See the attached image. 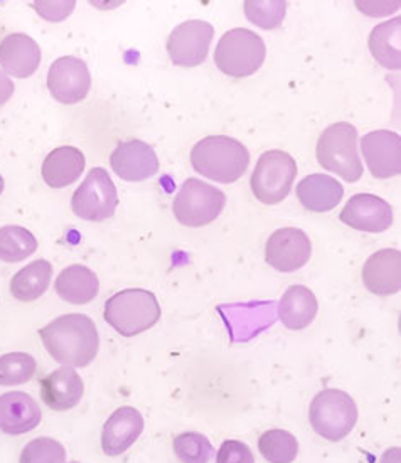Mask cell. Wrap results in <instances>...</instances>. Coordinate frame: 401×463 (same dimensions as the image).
<instances>
[{
    "mask_svg": "<svg viewBox=\"0 0 401 463\" xmlns=\"http://www.w3.org/2000/svg\"><path fill=\"white\" fill-rule=\"evenodd\" d=\"M119 206V194L109 172L95 167L88 172L83 184L74 191L72 209L81 220L100 222L115 214Z\"/></svg>",
    "mask_w": 401,
    "mask_h": 463,
    "instance_id": "9c48e42d",
    "label": "cell"
},
{
    "mask_svg": "<svg viewBox=\"0 0 401 463\" xmlns=\"http://www.w3.org/2000/svg\"><path fill=\"white\" fill-rule=\"evenodd\" d=\"M37 250L36 236L23 226L0 228V260L5 263H19L34 255Z\"/></svg>",
    "mask_w": 401,
    "mask_h": 463,
    "instance_id": "4316f807",
    "label": "cell"
},
{
    "mask_svg": "<svg viewBox=\"0 0 401 463\" xmlns=\"http://www.w3.org/2000/svg\"><path fill=\"white\" fill-rule=\"evenodd\" d=\"M19 463H66V450L58 439L41 437L25 445Z\"/></svg>",
    "mask_w": 401,
    "mask_h": 463,
    "instance_id": "1f68e13d",
    "label": "cell"
},
{
    "mask_svg": "<svg viewBox=\"0 0 401 463\" xmlns=\"http://www.w3.org/2000/svg\"><path fill=\"white\" fill-rule=\"evenodd\" d=\"M144 416L134 406H122L110 416L101 431V450L119 457L129 450L144 431Z\"/></svg>",
    "mask_w": 401,
    "mask_h": 463,
    "instance_id": "2e32d148",
    "label": "cell"
},
{
    "mask_svg": "<svg viewBox=\"0 0 401 463\" xmlns=\"http://www.w3.org/2000/svg\"><path fill=\"white\" fill-rule=\"evenodd\" d=\"M41 408L34 398L23 391L0 396V430L7 435H24L39 427Z\"/></svg>",
    "mask_w": 401,
    "mask_h": 463,
    "instance_id": "d6986e66",
    "label": "cell"
},
{
    "mask_svg": "<svg viewBox=\"0 0 401 463\" xmlns=\"http://www.w3.org/2000/svg\"><path fill=\"white\" fill-rule=\"evenodd\" d=\"M216 463H255V455L240 439H226L219 447Z\"/></svg>",
    "mask_w": 401,
    "mask_h": 463,
    "instance_id": "836d02e7",
    "label": "cell"
},
{
    "mask_svg": "<svg viewBox=\"0 0 401 463\" xmlns=\"http://www.w3.org/2000/svg\"><path fill=\"white\" fill-rule=\"evenodd\" d=\"M244 15L252 24L262 29H277L285 19L287 2L285 0H246L243 4Z\"/></svg>",
    "mask_w": 401,
    "mask_h": 463,
    "instance_id": "f546056e",
    "label": "cell"
},
{
    "mask_svg": "<svg viewBox=\"0 0 401 463\" xmlns=\"http://www.w3.org/2000/svg\"><path fill=\"white\" fill-rule=\"evenodd\" d=\"M316 156L326 171L348 183L359 181L365 171L358 152V130L351 123H332L328 127L317 142Z\"/></svg>",
    "mask_w": 401,
    "mask_h": 463,
    "instance_id": "277c9868",
    "label": "cell"
},
{
    "mask_svg": "<svg viewBox=\"0 0 401 463\" xmlns=\"http://www.w3.org/2000/svg\"><path fill=\"white\" fill-rule=\"evenodd\" d=\"M70 463H80V462H70Z\"/></svg>",
    "mask_w": 401,
    "mask_h": 463,
    "instance_id": "74e56055",
    "label": "cell"
},
{
    "mask_svg": "<svg viewBox=\"0 0 401 463\" xmlns=\"http://www.w3.org/2000/svg\"><path fill=\"white\" fill-rule=\"evenodd\" d=\"M113 172L127 183H142L158 172L156 150L142 140L120 142L110 157Z\"/></svg>",
    "mask_w": 401,
    "mask_h": 463,
    "instance_id": "5bb4252c",
    "label": "cell"
},
{
    "mask_svg": "<svg viewBox=\"0 0 401 463\" xmlns=\"http://www.w3.org/2000/svg\"><path fill=\"white\" fill-rule=\"evenodd\" d=\"M191 165L197 174L211 181L236 183L250 165V152L242 142L232 137H206L193 146Z\"/></svg>",
    "mask_w": 401,
    "mask_h": 463,
    "instance_id": "7a4b0ae2",
    "label": "cell"
},
{
    "mask_svg": "<svg viewBox=\"0 0 401 463\" xmlns=\"http://www.w3.org/2000/svg\"><path fill=\"white\" fill-rule=\"evenodd\" d=\"M340 221L358 232H383L393 224V209L385 199L361 193L346 203Z\"/></svg>",
    "mask_w": 401,
    "mask_h": 463,
    "instance_id": "9a60e30c",
    "label": "cell"
},
{
    "mask_svg": "<svg viewBox=\"0 0 401 463\" xmlns=\"http://www.w3.org/2000/svg\"><path fill=\"white\" fill-rule=\"evenodd\" d=\"M361 152L377 179H391L401 172V138L391 130H375L361 138Z\"/></svg>",
    "mask_w": 401,
    "mask_h": 463,
    "instance_id": "4fadbf2b",
    "label": "cell"
},
{
    "mask_svg": "<svg viewBox=\"0 0 401 463\" xmlns=\"http://www.w3.org/2000/svg\"><path fill=\"white\" fill-rule=\"evenodd\" d=\"M342 195V184L326 174L307 175L297 185V197L301 204L314 213H328L338 208Z\"/></svg>",
    "mask_w": 401,
    "mask_h": 463,
    "instance_id": "603a6c76",
    "label": "cell"
},
{
    "mask_svg": "<svg viewBox=\"0 0 401 463\" xmlns=\"http://www.w3.org/2000/svg\"><path fill=\"white\" fill-rule=\"evenodd\" d=\"M39 337L49 355L64 366H88L95 361L100 351L97 326L83 314L54 318L39 330Z\"/></svg>",
    "mask_w": 401,
    "mask_h": 463,
    "instance_id": "6da1fadb",
    "label": "cell"
},
{
    "mask_svg": "<svg viewBox=\"0 0 401 463\" xmlns=\"http://www.w3.org/2000/svg\"><path fill=\"white\" fill-rule=\"evenodd\" d=\"M85 171V156L76 146H58L43 162V179L49 187L62 189L78 181Z\"/></svg>",
    "mask_w": 401,
    "mask_h": 463,
    "instance_id": "7402d4cb",
    "label": "cell"
},
{
    "mask_svg": "<svg viewBox=\"0 0 401 463\" xmlns=\"http://www.w3.org/2000/svg\"><path fill=\"white\" fill-rule=\"evenodd\" d=\"M265 56V41L250 29L236 27L219 39L215 62L221 73L233 78H246L262 68Z\"/></svg>",
    "mask_w": 401,
    "mask_h": 463,
    "instance_id": "5b68a950",
    "label": "cell"
},
{
    "mask_svg": "<svg viewBox=\"0 0 401 463\" xmlns=\"http://www.w3.org/2000/svg\"><path fill=\"white\" fill-rule=\"evenodd\" d=\"M162 316L158 297L144 288H127L110 297L103 317L123 337L152 329Z\"/></svg>",
    "mask_w": 401,
    "mask_h": 463,
    "instance_id": "3957f363",
    "label": "cell"
},
{
    "mask_svg": "<svg viewBox=\"0 0 401 463\" xmlns=\"http://www.w3.org/2000/svg\"><path fill=\"white\" fill-rule=\"evenodd\" d=\"M51 279L53 265L48 260H37L14 275L11 293L19 302H34L46 293Z\"/></svg>",
    "mask_w": 401,
    "mask_h": 463,
    "instance_id": "484cf974",
    "label": "cell"
},
{
    "mask_svg": "<svg viewBox=\"0 0 401 463\" xmlns=\"http://www.w3.org/2000/svg\"><path fill=\"white\" fill-rule=\"evenodd\" d=\"M363 283L369 292L379 297H388L400 292V250L387 248L369 256L363 267Z\"/></svg>",
    "mask_w": 401,
    "mask_h": 463,
    "instance_id": "e0dca14e",
    "label": "cell"
},
{
    "mask_svg": "<svg viewBox=\"0 0 401 463\" xmlns=\"http://www.w3.org/2000/svg\"><path fill=\"white\" fill-rule=\"evenodd\" d=\"M310 427L319 437L329 441H340L353 431L358 423V406L346 391H320L310 402Z\"/></svg>",
    "mask_w": 401,
    "mask_h": 463,
    "instance_id": "8992f818",
    "label": "cell"
},
{
    "mask_svg": "<svg viewBox=\"0 0 401 463\" xmlns=\"http://www.w3.org/2000/svg\"><path fill=\"white\" fill-rule=\"evenodd\" d=\"M14 95L13 80L0 70V107L5 105Z\"/></svg>",
    "mask_w": 401,
    "mask_h": 463,
    "instance_id": "e575fe53",
    "label": "cell"
},
{
    "mask_svg": "<svg viewBox=\"0 0 401 463\" xmlns=\"http://www.w3.org/2000/svg\"><path fill=\"white\" fill-rule=\"evenodd\" d=\"M319 312L317 297L304 285H292L280 298L277 316L285 329L304 330L314 322Z\"/></svg>",
    "mask_w": 401,
    "mask_h": 463,
    "instance_id": "44dd1931",
    "label": "cell"
},
{
    "mask_svg": "<svg viewBox=\"0 0 401 463\" xmlns=\"http://www.w3.org/2000/svg\"><path fill=\"white\" fill-rule=\"evenodd\" d=\"M31 7L49 23H62L70 14L73 13L76 2L74 0H62V2L36 0L31 4Z\"/></svg>",
    "mask_w": 401,
    "mask_h": 463,
    "instance_id": "d6a6232c",
    "label": "cell"
},
{
    "mask_svg": "<svg viewBox=\"0 0 401 463\" xmlns=\"http://www.w3.org/2000/svg\"><path fill=\"white\" fill-rule=\"evenodd\" d=\"M258 450L268 463H293L299 457V441L287 430H268L258 439Z\"/></svg>",
    "mask_w": 401,
    "mask_h": 463,
    "instance_id": "83f0119b",
    "label": "cell"
},
{
    "mask_svg": "<svg viewBox=\"0 0 401 463\" xmlns=\"http://www.w3.org/2000/svg\"><path fill=\"white\" fill-rule=\"evenodd\" d=\"M312 255L309 236L299 228H282L273 232L265 244V260L272 269L292 273L304 269Z\"/></svg>",
    "mask_w": 401,
    "mask_h": 463,
    "instance_id": "7c38bea8",
    "label": "cell"
},
{
    "mask_svg": "<svg viewBox=\"0 0 401 463\" xmlns=\"http://www.w3.org/2000/svg\"><path fill=\"white\" fill-rule=\"evenodd\" d=\"M226 204V195L211 184L187 179L174 199V216L183 226L201 228L218 220Z\"/></svg>",
    "mask_w": 401,
    "mask_h": 463,
    "instance_id": "ba28073f",
    "label": "cell"
},
{
    "mask_svg": "<svg viewBox=\"0 0 401 463\" xmlns=\"http://www.w3.org/2000/svg\"><path fill=\"white\" fill-rule=\"evenodd\" d=\"M85 394V384L73 367L62 366L41 381V398L53 411H70Z\"/></svg>",
    "mask_w": 401,
    "mask_h": 463,
    "instance_id": "ac0fdd59",
    "label": "cell"
},
{
    "mask_svg": "<svg viewBox=\"0 0 401 463\" xmlns=\"http://www.w3.org/2000/svg\"><path fill=\"white\" fill-rule=\"evenodd\" d=\"M4 193V179H2V175H0V194Z\"/></svg>",
    "mask_w": 401,
    "mask_h": 463,
    "instance_id": "8d00e7d4",
    "label": "cell"
},
{
    "mask_svg": "<svg viewBox=\"0 0 401 463\" xmlns=\"http://www.w3.org/2000/svg\"><path fill=\"white\" fill-rule=\"evenodd\" d=\"M49 93L64 105L83 101L91 88L88 64L74 56H62L51 64L48 73Z\"/></svg>",
    "mask_w": 401,
    "mask_h": 463,
    "instance_id": "8fae6325",
    "label": "cell"
},
{
    "mask_svg": "<svg viewBox=\"0 0 401 463\" xmlns=\"http://www.w3.org/2000/svg\"><path fill=\"white\" fill-rule=\"evenodd\" d=\"M56 293L64 302L85 305L97 298L100 280L85 265H72L62 269L56 279Z\"/></svg>",
    "mask_w": 401,
    "mask_h": 463,
    "instance_id": "cb8c5ba5",
    "label": "cell"
},
{
    "mask_svg": "<svg viewBox=\"0 0 401 463\" xmlns=\"http://www.w3.org/2000/svg\"><path fill=\"white\" fill-rule=\"evenodd\" d=\"M400 458L401 450L398 447H395V449L385 451V455L381 457V462L379 463H400Z\"/></svg>",
    "mask_w": 401,
    "mask_h": 463,
    "instance_id": "d590c367",
    "label": "cell"
},
{
    "mask_svg": "<svg viewBox=\"0 0 401 463\" xmlns=\"http://www.w3.org/2000/svg\"><path fill=\"white\" fill-rule=\"evenodd\" d=\"M36 359L27 353L0 355V386L25 384L36 374Z\"/></svg>",
    "mask_w": 401,
    "mask_h": 463,
    "instance_id": "f1b7e54d",
    "label": "cell"
},
{
    "mask_svg": "<svg viewBox=\"0 0 401 463\" xmlns=\"http://www.w3.org/2000/svg\"><path fill=\"white\" fill-rule=\"evenodd\" d=\"M41 62V48L33 37L13 33L0 43V66L4 73L15 78H29L36 73Z\"/></svg>",
    "mask_w": 401,
    "mask_h": 463,
    "instance_id": "ffe728a7",
    "label": "cell"
},
{
    "mask_svg": "<svg viewBox=\"0 0 401 463\" xmlns=\"http://www.w3.org/2000/svg\"><path fill=\"white\" fill-rule=\"evenodd\" d=\"M215 27L206 21H186L177 25L167 39L170 61L184 68H195L209 52Z\"/></svg>",
    "mask_w": 401,
    "mask_h": 463,
    "instance_id": "30bf717a",
    "label": "cell"
},
{
    "mask_svg": "<svg viewBox=\"0 0 401 463\" xmlns=\"http://www.w3.org/2000/svg\"><path fill=\"white\" fill-rule=\"evenodd\" d=\"M368 46L381 66L388 70L401 68V17L377 25L368 39Z\"/></svg>",
    "mask_w": 401,
    "mask_h": 463,
    "instance_id": "d4e9b609",
    "label": "cell"
},
{
    "mask_svg": "<svg viewBox=\"0 0 401 463\" xmlns=\"http://www.w3.org/2000/svg\"><path fill=\"white\" fill-rule=\"evenodd\" d=\"M213 445L207 437L187 431L174 439V453L183 463H207L213 457Z\"/></svg>",
    "mask_w": 401,
    "mask_h": 463,
    "instance_id": "4dcf8cb0",
    "label": "cell"
},
{
    "mask_svg": "<svg viewBox=\"0 0 401 463\" xmlns=\"http://www.w3.org/2000/svg\"><path fill=\"white\" fill-rule=\"evenodd\" d=\"M297 175V162L283 150H268L262 154L252 174V191L256 199L267 206L282 203L291 194Z\"/></svg>",
    "mask_w": 401,
    "mask_h": 463,
    "instance_id": "52a82bcc",
    "label": "cell"
}]
</instances>
